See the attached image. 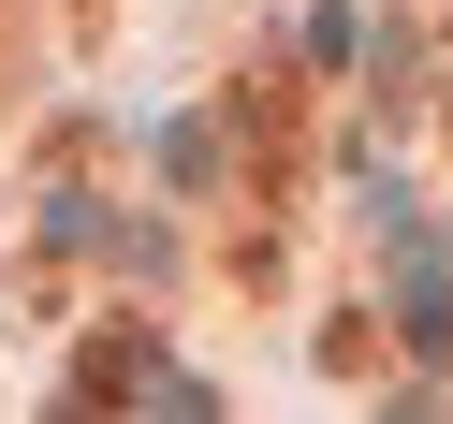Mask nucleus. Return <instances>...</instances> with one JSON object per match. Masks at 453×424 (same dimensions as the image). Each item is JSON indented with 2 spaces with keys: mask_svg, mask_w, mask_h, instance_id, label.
Here are the masks:
<instances>
[{
  "mask_svg": "<svg viewBox=\"0 0 453 424\" xmlns=\"http://www.w3.org/2000/svg\"><path fill=\"white\" fill-rule=\"evenodd\" d=\"M410 336L453 351V278H439V249H410Z\"/></svg>",
  "mask_w": 453,
  "mask_h": 424,
  "instance_id": "f257e3e1",
  "label": "nucleus"
}]
</instances>
